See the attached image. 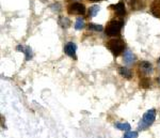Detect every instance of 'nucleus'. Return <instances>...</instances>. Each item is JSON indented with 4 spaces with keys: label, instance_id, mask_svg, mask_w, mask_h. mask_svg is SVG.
<instances>
[{
    "label": "nucleus",
    "instance_id": "4be33fe9",
    "mask_svg": "<svg viewBox=\"0 0 160 138\" xmlns=\"http://www.w3.org/2000/svg\"><path fill=\"white\" fill-rule=\"evenodd\" d=\"M157 82H158V84L160 85V76H159L158 78H157Z\"/></svg>",
    "mask_w": 160,
    "mask_h": 138
},
{
    "label": "nucleus",
    "instance_id": "f3484780",
    "mask_svg": "<svg viewBox=\"0 0 160 138\" xmlns=\"http://www.w3.org/2000/svg\"><path fill=\"white\" fill-rule=\"evenodd\" d=\"M129 4L133 10H140L141 8H144V7H141V3L138 1V0H130Z\"/></svg>",
    "mask_w": 160,
    "mask_h": 138
},
{
    "label": "nucleus",
    "instance_id": "5701e85b",
    "mask_svg": "<svg viewBox=\"0 0 160 138\" xmlns=\"http://www.w3.org/2000/svg\"><path fill=\"white\" fill-rule=\"evenodd\" d=\"M158 64H159V66H160V58L158 59Z\"/></svg>",
    "mask_w": 160,
    "mask_h": 138
},
{
    "label": "nucleus",
    "instance_id": "f03ea898",
    "mask_svg": "<svg viewBox=\"0 0 160 138\" xmlns=\"http://www.w3.org/2000/svg\"><path fill=\"white\" fill-rule=\"evenodd\" d=\"M109 50L112 53L113 56L118 57V55H121L124 51V48H125V43H124L123 40L121 39H112L110 40L107 44Z\"/></svg>",
    "mask_w": 160,
    "mask_h": 138
},
{
    "label": "nucleus",
    "instance_id": "aec40b11",
    "mask_svg": "<svg viewBox=\"0 0 160 138\" xmlns=\"http://www.w3.org/2000/svg\"><path fill=\"white\" fill-rule=\"evenodd\" d=\"M50 8H51V9H57V12H59V11H60V9H61V7H60V4H59V3L53 4V6H51Z\"/></svg>",
    "mask_w": 160,
    "mask_h": 138
},
{
    "label": "nucleus",
    "instance_id": "0eeeda50",
    "mask_svg": "<svg viewBox=\"0 0 160 138\" xmlns=\"http://www.w3.org/2000/svg\"><path fill=\"white\" fill-rule=\"evenodd\" d=\"M136 61V56L132 51L130 50H126L124 53V62H125L127 66H131L132 63H135Z\"/></svg>",
    "mask_w": 160,
    "mask_h": 138
},
{
    "label": "nucleus",
    "instance_id": "20e7f679",
    "mask_svg": "<svg viewBox=\"0 0 160 138\" xmlns=\"http://www.w3.org/2000/svg\"><path fill=\"white\" fill-rule=\"evenodd\" d=\"M68 11L69 14H77V15H83L86 13V7L80 2H74L68 8Z\"/></svg>",
    "mask_w": 160,
    "mask_h": 138
},
{
    "label": "nucleus",
    "instance_id": "ddd939ff",
    "mask_svg": "<svg viewBox=\"0 0 160 138\" xmlns=\"http://www.w3.org/2000/svg\"><path fill=\"white\" fill-rule=\"evenodd\" d=\"M86 26V23H84V18L82 17H78L76 19V24H75V29L76 30H81L84 28Z\"/></svg>",
    "mask_w": 160,
    "mask_h": 138
},
{
    "label": "nucleus",
    "instance_id": "412c9836",
    "mask_svg": "<svg viewBox=\"0 0 160 138\" xmlns=\"http://www.w3.org/2000/svg\"><path fill=\"white\" fill-rule=\"evenodd\" d=\"M91 2H98V1H102V0H89Z\"/></svg>",
    "mask_w": 160,
    "mask_h": 138
},
{
    "label": "nucleus",
    "instance_id": "9b49d317",
    "mask_svg": "<svg viewBox=\"0 0 160 138\" xmlns=\"http://www.w3.org/2000/svg\"><path fill=\"white\" fill-rule=\"evenodd\" d=\"M118 73H120L121 76H123L124 78H130L131 75H132V73H131V71L128 67H125V66H121L118 67Z\"/></svg>",
    "mask_w": 160,
    "mask_h": 138
},
{
    "label": "nucleus",
    "instance_id": "7ed1b4c3",
    "mask_svg": "<svg viewBox=\"0 0 160 138\" xmlns=\"http://www.w3.org/2000/svg\"><path fill=\"white\" fill-rule=\"evenodd\" d=\"M124 26V22L123 20H111L109 24L106 27V34L108 36H115L118 35L121 33V30H122Z\"/></svg>",
    "mask_w": 160,
    "mask_h": 138
},
{
    "label": "nucleus",
    "instance_id": "f257e3e1",
    "mask_svg": "<svg viewBox=\"0 0 160 138\" xmlns=\"http://www.w3.org/2000/svg\"><path fill=\"white\" fill-rule=\"evenodd\" d=\"M155 119H156V110H155V109H149V110H148L143 114L142 120L139 122L138 129L141 130V131L146 130L148 127H149L154 123Z\"/></svg>",
    "mask_w": 160,
    "mask_h": 138
},
{
    "label": "nucleus",
    "instance_id": "dca6fc26",
    "mask_svg": "<svg viewBox=\"0 0 160 138\" xmlns=\"http://www.w3.org/2000/svg\"><path fill=\"white\" fill-rule=\"evenodd\" d=\"M89 30H92V31H102L104 27L102 25H97V24H89L88 26Z\"/></svg>",
    "mask_w": 160,
    "mask_h": 138
},
{
    "label": "nucleus",
    "instance_id": "4468645a",
    "mask_svg": "<svg viewBox=\"0 0 160 138\" xmlns=\"http://www.w3.org/2000/svg\"><path fill=\"white\" fill-rule=\"evenodd\" d=\"M99 10H100V7L99 6H92L91 8L89 9V16L90 17H94V16H96L97 14H98V12H99Z\"/></svg>",
    "mask_w": 160,
    "mask_h": 138
},
{
    "label": "nucleus",
    "instance_id": "2eb2a0df",
    "mask_svg": "<svg viewBox=\"0 0 160 138\" xmlns=\"http://www.w3.org/2000/svg\"><path fill=\"white\" fill-rule=\"evenodd\" d=\"M115 127L118 130H121V131H129L130 130V124L129 123H117L115 124Z\"/></svg>",
    "mask_w": 160,
    "mask_h": 138
},
{
    "label": "nucleus",
    "instance_id": "423d86ee",
    "mask_svg": "<svg viewBox=\"0 0 160 138\" xmlns=\"http://www.w3.org/2000/svg\"><path fill=\"white\" fill-rule=\"evenodd\" d=\"M139 69H140V71L143 73V74L145 75H148V74H152L153 73V66H152L151 62L148 61H142L140 64H139Z\"/></svg>",
    "mask_w": 160,
    "mask_h": 138
},
{
    "label": "nucleus",
    "instance_id": "9d476101",
    "mask_svg": "<svg viewBox=\"0 0 160 138\" xmlns=\"http://www.w3.org/2000/svg\"><path fill=\"white\" fill-rule=\"evenodd\" d=\"M18 50H22V53L25 54L26 56V60H30L31 58H32V49H31L29 46H22V45H18L16 47Z\"/></svg>",
    "mask_w": 160,
    "mask_h": 138
},
{
    "label": "nucleus",
    "instance_id": "1a4fd4ad",
    "mask_svg": "<svg viewBox=\"0 0 160 138\" xmlns=\"http://www.w3.org/2000/svg\"><path fill=\"white\" fill-rule=\"evenodd\" d=\"M151 12L155 17L160 18V0H155L151 7Z\"/></svg>",
    "mask_w": 160,
    "mask_h": 138
},
{
    "label": "nucleus",
    "instance_id": "6ab92c4d",
    "mask_svg": "<svg viewBox=\"0 0 160 138\" xmlns=\"http://www.w3.org/2000/svg\"><path fill=\"white\" fill-rule=\"evenodd\" d=\"M140 85L143 88H149V87H151V82H149L148 78H143V79H142V82H140Z\"/></svg>",
    "mask_w": 160,
    "mask_h": 138
},
{
    "label": "nucleus",
    "instance_id": "39448f33",
    "mask_svg": "<svg viewBox=\"0 0 160 138\" xmlns=\"http://www.w3.org/2000/svg\"><path fill=\"white\" fill-rule=\"evenodd\" d=\"M76 50L77 45L74 42H68L64 46V53L72 58H76Z\"/></svg>",
    "mask_w": 160,
    "mask_h": 138
},
{
    "label": "nucleus",
    "instance_id": "a211bd4d",
    "mask_svg": "<svg viewBox=\"0 0 160 138\" xmlns=\"http://www.w3.org/2000/svg\"><path fill=\"white\" fill-rule=\"evenodd\" d=\"M123 138H138V133L137 132H131V131H127L124 134Z\"/></svg>",
    "mask_w": 160,
    "mask_h": 138
},
{
    "label": "nucleus",
    "instance_id": "6e6552de",
    "mask_svg": "<svg viewBox=\"0 0 160 138\" xmlns=\"http://www.w3.org/2000/svg\"><path fill=\"white\" fill-rule=\"evenodd\" d=\"M112 8L114 9V11L117 13L118 16H125L126 9H125V4H124L123 2H118V3L112 6Z\"/></svg>",
    "mask_w": 160,
    "mask_h": 138
},
{
    "label": "nucleus",
    "instance_id": "f8f14e48",
    "mask_svg": "<svg viewBox=\"0 0 160 138\" xmlns=\"http://www.w3.org/2000/svg\"><path fill=\"white\" fill-rule=\"evenodd\" d=\"M58 24L61 26L62 28H68L71 26V20L68 17H60L58 20Z\"/></svg>",
    "mask_w": 160,
    "mask_h": 138
}]
</instances>
